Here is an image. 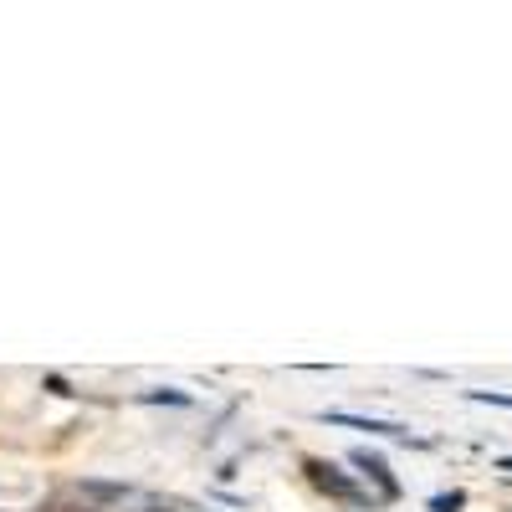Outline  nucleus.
Here are the masks:
<instances>
[{
	"label": "nucleus",
	"instance_id": "f257e3e1",
	"mask_svg": "<svg viewBox=\"0 0 512 512\" xmlns=\"http://www.w3.org/2000/svg\"><path fill=\"white\" fill-rule=\"evenodd\" d=\"M308 472H313V482L323 487V492H333V497H344V502H359V492H354V482H344L333 472L328 461H308Z\"/></svg>",
	"mask_w": 512,
	"mask_h": 512
},
{
	"label": "nucleus",
	"instance_id": "f03ea898",
	"mask_svg": "<svg viewBox=\"0 0 512 512\" xmlns=\"http://www.w3.org/2000/svg\"><path fill=\"white\" fill-rule=\"evenodd\" d=\"M338 425H354V431H374V436H405V425H390V420H364V415H328Z\"/></svg>",
	"mask_w": 512,
	"mask_h": 512
},
{
	"label": "nucleus",
	"instance_id": "7ed1b4c3",
	"mask_svg": "<svg viewBox=\"0 0 512 512\" xmlns=\"http://www.w3.org/2000/svg\"><path fill=\"white\" fill-rule=\"evenodd\" d=\"M354 466H364L369 477H379V482H384V497H395V482H390V466H384L379 456H369V451H354Z\"/></svg>",
	"mask_w": 512,
	"mask_h": 512
},
{
	"label": "nucleus",
	"instance_id": "20e7f679",
	"mask_svg": "<svg viewBox=\"0 0 512 512\" xmlns=\"http://www.w3.org/2000/svg\"><path fill=\"white\" fill-rule=\"evenodd\" d=\"M466 400H477V405H502V410H512V395H497V390H472Z\"/></svg>",
	"mask_w": 512,
	"mask_h": 512
},
{
	"label": "nucleus",
	"instance_id": "39448f33",
	"mask_svg": "<svg viewBox=\"0 0 512 512\" xmlns=\"http://www.w3.org/2000/svg\"><path fill=\"white\" fill-rule=\"evenodd\" d=\"M431 507H436V512H451V507H461V497H436Z\"/></svg>",
	"mask_w": 512,
	"mask_h": 512
}]
</instances>
